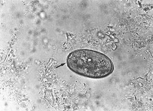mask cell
<instances>
[{"instance_id": "1", "label": "cell", "mask_w": 153, "mask_h": 111, "mask_svg": "<svg viewBox=\"0 0 153 111\" xmlns=\"http://www.w3.org/2000/svg\"><path fill=\"white\" fill-rule=\"evenodd\" d=\"M69 69L76 74L92 78L101 79L113 73L114 65L105 54L89 49L76 50L68 56Z\"/></svg>"}]
</instances>
